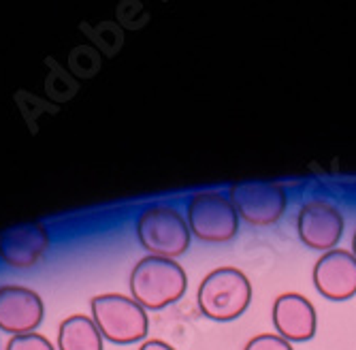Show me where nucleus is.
<instances>
[{"label": "nucleus", "instance_id": "1", "mask_svg": "<svg viewBox=\"0 0 356 350\" xmlns=\"http://www.w3.org/2000/svg\"><path fill=\"white\" fill-rule=\"evenodd\" d=\"M131 297L147 312L165 310L179 301L188 289V276L184 267L173 259L145 257L141 259L128 278Z\"/></svg>", "mask_w": 356, "mask_h": 350}, {"label": "nucleus", "instance_id": "2", "mask_svg": "<svg viewBox=\"0 0 356 350\" xmlns=\"http://www.w3.org/2000/svg\"><path fill=\"white\" fill-rule=\"evenodd\" d=\"M197 303L209 321H237L252 303V282L237 267L211 269L199 284Z\"/></svg>", "mask_w": 356, "mask_h": 350}, {"label": "nucleus", "instance_id": "3", "mask_svg": "<svg viewBox=\"0 0 356 350\" xmlns=\"http://www.w3.org/2000/svg\"><path fill=\"white\" fill-rule=\"evenodd\" d=\"M135 233L147 257L173 261L184 257L192 239L186 218L169 205H152L143 209L137 218Z\"/></svg>", "mask_w": 356, "mask_h": 350}, {"label": "nucleus", "instance_id": "4", "mask_svg": "<svg viewBox=\"0 0 356 350\" xmlns=\"http://www.w3.org/2000/svg\"><path fill=\"white\" fill-rule=\"evenodd\" d=\"M92 321L99 327L103 340L113 344H135L147 335V312L133 299L118 293L96 295L90 303Z\"/></svg>", "mask_w": 356, "mask_h": 350}, {"label": "nucleus", "instance_id": "5", "mask_svg": "<svg viewBox=\"0 0 356 350\" xmlns=\"http://www.w3.org/2000/svg\"><path fill=\"white\" fill-rule=\"evenodd\" d=\"M190 233L205 244H229L239 233V214L229 195L203 190L192 195L186 207Z\"/></svg>", "mask_w": 356, "mask_h": 350}, {"label": "nucleus", "instance_id": "6", "mask_svg": "<svg viewBox=\"0 0 356 350\" xmlns=\"http://www.w3.org/2000/svg\"><path fill=\"white\" fill-rule=\"evenodd\" d=\"M229 199L233 201L239 220L250 227H271L286 212V190L273 180H243L231 186Z\"/></svg>", "mask_w": 356, "mask_h": 350}, {"label": "nucleus", "instance_id": "7", "mask_svg": "<svg viewBox=\"0 0 356 350\" xmlns=\"http://www.w3.org/2000/svg\"><path fill=\"white\" fill-rule=\"evenodd\" d=\"M297 233L312 250H320L322 254L335 250L343 235V214L329 201L312 199L299 209Z\"/></svg>", "mask_w": 356, "mask_h": 350}, {"label": "nucleus", "instance_id": "8", "mask_svg": "<svg viewBox=\"0 0 356 350\" xmlns=\"http://www.w3.org/2000/svg\"><path fill=\"white\" fill-rule=\"evenodd\" d=\"M51 246L43 222H22L0 231V259L13 269L35 267Z\"/></svg>", "mask_w": 356, "mask_h": 350}, {"label": "nucleus", "instance_id": "9", "mask_svg": "<svg viewBox=\"0 0 356 350\" xmlns=\"http://www.w3.org/2000/svg\"><path fill=\"white\" fill-rule=\"evenodd\" d=\"M312 280L329 301H348L356 295V257L350 250H329L316 261Z\"/></svg>", "mask_w": 356, "mask_h": 350}, {"label": "nucleus", "instance_id": "10", "mask_svg": "<svg viewBox=\"0 0 356 350\" xmlns=\"http://www.w3.org/2000/svg\"><path fill=\"white\" fill-rule=\"evenodd\" d=\"M45 316V305L39 293L26 286H0V331L13 335L35 333Z\"/></svg>", "mask_w": 356, "mask_h": 350}, {"label": "nucleus", "instance_id": "11", "mask_svg": "<svg viewBox=\"0 0 356 350\" xmlns=\"http://www.w3.org/2000/svg\"><path fill=\"white\" fill-rule=\"evenodd\" d=\"M275 333L290 344L309 342L318 331V314L314 303L301 293H282L271 308Z\"/></svg>", "mask_w": 356, "mask_h": 350}, {"label": "nucleus", "instance_id": "12", "mask_svg": "<svg viewBox=\"0 0 356 350\" xmlns=\"http://www.w3.org/2000/svg\"><path fill=\"white\" fill-rule=\"evenodd\" d=\"M58 350H103V335L92 316L73 314L58 327Z\"/></svg>", "mask_w": 356, "mask_h": 350}, {"label": "nucleus", "instance_id": "13", "mask_svg": "<svg viewBox=\"0 0 356 350\" xmlns=\"http://www.w3.org/2000/svg\"><path fill=\"white\" fill-rule=\"evenodd\" d=\"M5 350H54V346L41 333H24V335H13L7 342Z\"/></svg>", "mask_w": 356, "mask_h": 350}, {"label": "nucleus", "instance_id": "14", "mask_svg": "<svg viewBox=\"0 0 356 350\" xmlns=\"http://www.w3.org/2000/svg\"><path fill=\"white\" fill-rule=\"evenodd\" d=\"M243 350H295L293 344L280 337L277 333H261L245 342Z\"/></svg>", "mask_w": 356, "mask_h": 350}, {"label": "nucleus", "instance_id": "15", "mask_svg": "<svg viewBox=\"0 0 356 350\" xmlns=\"http://www.w3.org/2000/svg\"><path fill=\"white\" fill-rule=\"evenodd\" d=\"M139 350H175V348L171 344L163 342V340H147V342L141 344Z\"/></svg>", "mask_w": 356, "mask_h": 350}, {"label": "nucleus", "instance_id": "16", "mask_svg": "<svg viewBox=\"0 0 356 350\" xmlns=\"http://www.w3.org/2000/svg\"><path fill=\"white\" fill-rule=\"evenodd\" d=\"M354 257H356V231H354V235H352V250H350Z\"/></svg>", "mask_w": 356, "mask_h": 350}]
</instances>
